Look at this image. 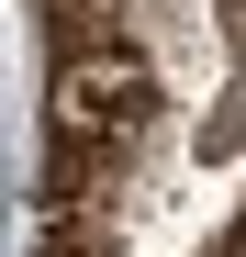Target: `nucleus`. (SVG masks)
Here are the masks:
<instances>
[{"instance_id":"obj_1","label":"nucleus","mask_w":246,"mask_h":257,"mask_svg":"<svg viewBox=\"0 0 246 257\" xmlns=\"http://www.w3.org/2000/svg\"><path fill=\"white\" fill-rule=\"evenodd\" d=\"M146 112H157V90H146L135 45H123V56H78V67H56V123H78V135L135 146V135H146Z\"/></svg>"},{"instance_id":"obj_2","label":"nucleus","mask_w":246,"mask_h":257,"mask_svg":"<svg viewBox=\"0 0 246 257\" xmlns=\"http://www.w3.org/2000/svg\"><path fill=\"white\" fill-rule=\"evenodd\" d=\"M45 45H56V67H78V56H123V45H135V23H123L112 0H45Z\"/></svg>"},{"instance_id":"obj_3","label":"nucleus","mask_w":246,"mask_h":257,"mask_svg":"<svg viewBox=\"0 0 246 257\" xmlns=\"http://www.w3.org/2000/svg\"><path fill=\"white\" fill-rule=\"evenodd\" d=\"M34 257H101L90 212H45V235H34Z\"/></svg>"}]
</instances>
